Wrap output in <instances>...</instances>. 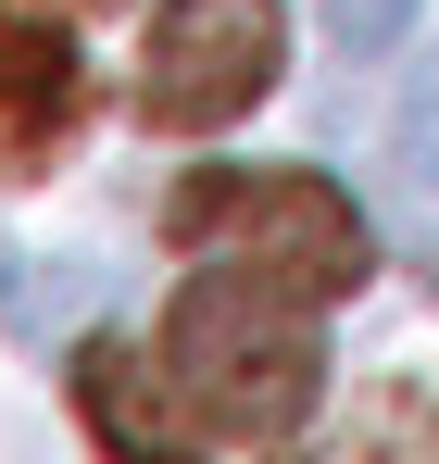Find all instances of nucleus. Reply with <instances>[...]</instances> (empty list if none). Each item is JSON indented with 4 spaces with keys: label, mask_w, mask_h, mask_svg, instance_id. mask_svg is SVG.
<instances>
[{
    "label": "nucleus",
    "mask_w": 439,
    "mask_h": 464,
    "mask_svg": "<svg viewBox=\"0 0 439 464\" xmlns=\"http://www.w3.org/2000/svg\"><path fill=\"white\" fill-rule=\"evenodd\" d=\"M163 389L189 414V440H289L327 389V352H314V302L251 276V264H201L176 314H163Z\"/></svg>",
    "instance_id": "1"
},
{
    "label": "nucleus",
    "mask_w": 439,
    "mask_h": 464,
    "mask_svg": "<svg viewBox=\"0 0 439 464\" xmlns=\"http://www.w3.org/2000/svg\"><path fill=\"white\" fill-rule=\"evenodd\" d=\"M176 251H201V264H251V276H277L301 302H352L365 289V214H352V188L339 176H314V163H214V176H189L176 188Z\"/></svg>",
    "instance_id": "2"
},
{
    "label": "nucleus",
    "mask_w": 439,
    "mask_h": 464,
    "mask_svg": "<svg viewBox=\"0 0 439 464\" xmlns=\"http://www.w3.org/2000/svg\"><path fill=\"white\" fill-rule=\"evenodd\" d=\"M289 76V13L277 0H163L139 51V113L163 139H214Z\"/></svg>",
    "instance_id": "3"
},
{
    "label": "nucleus",
    "mask_w": 439,
    "mask_h": 464,
    "mask_svg": "<svg viewBox=\"0 0 439 464\" xmlns=\"http://www.w3.org/2000/svg\"><path fill=\"white\" fill-rule=\"evenodd\" d=\"M75 113H88L75 38L38 25V13H0V176H38L75 139Z\"/></svg>",
    "instance_id": "4"
},
{
    "label": "nucleus",
    "mask_w": 439,
    "mask_h": 464,
    "mask_svg": "<svg viewBox=\"0 0 439 464\" xmlns=\"http://www.w3.org/2000/svg\"><path fill=\"white\" fill-rule=\"evenodd\" d=\"M75 401H88V427H101L113 452H139V464L189 440V414H163V401H151V364H139V352H113V339L75 352Z\"/></svg>",
    "instance_id": "5"
},
{
    "label": "nucleus",
    "mask_w": 439,
    "mask_h": 464,
    "mask_svg": "<svg viewBox=\"0 0 439 464\" xmlns=\"http://www.w3.org/2000/svg\"><path fill=\"white\" fill-rule=\"evenodd\" d=\"M402 13H415V0H327V25H339V38H402Z\"/></svg>",
    "instance_id": "6"
},
{
    "label": "nucleus",
    "mask_w": 439,
    "mask_h": 464,
    "mask_svg": "<svg viewBox=\"0 0 439 464\" xmlns=\"http://www.w3.org/2000/svg\"><path fill=\"white\" fill-rule=\"evenodd\" d=\"M402 151H415V188L439 201V88H415V126H402Z\"/></svg>",
    "instance_id": "7"
},
{
    "label": "nucleus",
    "mask_w": 439,
    "mask_h": 464,
    "mask_svg": "<svg viewBox=\"0 0 439 464\" xmlns=\"http://www.w3.org/2000/svg\"><path fill=\"white\" fill-rule=\"evenodd\" d=\"M88 13H101V0H88Z\"/></svg>",
    "instance_id": "8"
}]
</instances>
